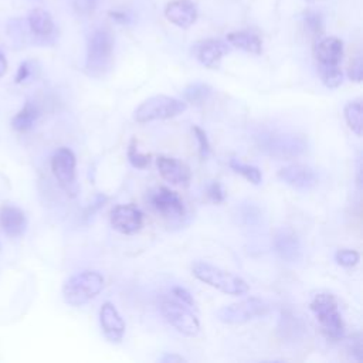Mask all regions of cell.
<instances>
[{"label":"cell","instance_id":"37","mask_svg":"<svg viewBox=\"0 0 363 363\" xmlns=\"http://www.w3.org/2000/svg\"><path fill=\"white\" fill-rule=\"evenodd\" d=\"M6 71H7V60L0 51V77H3L6 74Z\"/></svg>","mask_w":363,"mask_h":363},{"label":"cell","instance_id":"38","mask_svg":"<svg viewBox=\"0 0 363 363\" xmlns=\"http://www.w3.org/2000/svg\"><path fill=\"white\" fill-rule=\"evenodd\" d=\"M306 1H311V3H315V1H322V0H306Z\"/></svg>","mask_w":363,"mask_h":363},{"label":"cell","instance_id":"23","mask_svg":"<svg viewBox=\"0 0 363 363\" xmlns=\"http://www.w3.org/2000/svg\"><path fill=\"white\" fill-rule=\"evenodd\" d=\"M211 92H213V88L208 84L193 82L184 88L183 98H184V102L200 105L210 98Z\"/></svg>","mask_w":363,"mask_h":363},{"label":"cell","instance_id":"31","mask_svg":"<svg viewBox=\"0 0 363 363\" xmlns=\"http://www.w3.org/2000/svg\"><path fill=\"white\" fill-rule=\"evenodd\" d=\"M347 350H349L350 356H352L356 362H362L363 346H362V335H360V333L352 335V337L349 339V343H347Z\"/></svg>","mask_w":363,"mask_h":363},{"label":"cell","instance_id":"28","mask_svg":"<svg viewBox=\"0 0 363 363\" xmlns=\"http://www.w3.org/2000/svg\"><path fill=\"white\" fill-rule=\"evenodd\" d=\"M303 27L305 30L313 35V37H319L323 31V18L319 13L316 11H312V10H308L305 14H303Z\"/></svg>","mask_w":363,"mask_h":363},{"label":"cell","instance_id":"33","mask_svg":"<svg viewBox=\"0 0 363 363\" xmlns=\"http://www.w3.org/2000/svg\"><path fill=\"white\" fill-rule=\"evenodd\" d=\"M172 294L174 295V298L182 302L183 305L189 306V308H196V301L193 298V295L183 286H173Z\"/></svg>","mask_w":363,"mask_h":363},{"label":"cell","instance_id":"39","mask_svg":"<svg viewBox=\"0 0 363 363\" xmlns=\"http://www.w3.org/2000/svg\"><path fill=\"white\" fill-rule=\"evenodd\" d=\"M0 248H1V247H0Z\"/></svg>","mask_w":363,"mask_h":363},{"label":"cell","instance_id":"3","mask_svg":"<svg viewBox=\"0 0 363 363\" xmlns=\"http://www.w3.org/2000/svg\"><path fill=\"white\" fill-rule=\"evenodd\" d=\"M309 306L325 336L330 340H340L345 335V322L336 298L329 292H319L313 296Z\"/></svg>","mask_w":363,"mask_h":363},{"label":"cell","instance_id":"30","mask_svg":"<svg viewBox=\"0 0 363 363\" xmlns=\"http://www.w3.org/2000/svg\"><path fill=\"white\" fill-rule=\"evenodd\" d=\"M194 136H196V140H197V145H199V155L200 157L204 160L208 157L210 155V142H208V138H207V133L204 132V129H201L200 126L194 125L191 128Z\"/></svg>","mask_w":363,"mask_h":363},{"label":"cell","instance_id":"27","mask_svg":"<svg viewBox=\"0 0 363 363\" xmlns=\"http://www.w3.org/2000/svg\"><path fill=\"white\" fill-rule=\"evenodd\" d=\"M150 157H152L150 155L140 153L138 150V142L135 138H132L129 142V146H128V159H129L130 164L136 169H145L149 166Z\"/></svg>","mask_w":363,"mask_h":363},{"label":"cell","instance_id":"16","mask_svg":"<svg viewBox=\"0 0 363 363\" xmlns=\"http://www.w3.org/2000/svg\"><path fill=\"white\" fill-rule=\"evenodd\" d=\"M281 180L298 190H311L316 186L318 177L315 172L305 164H289L278 172Z\"/></svg>","mask_w":363,"mask_h":363},{"label":"cell","instance_id":"21","mask_svg":"<svg viewBox=\"0 0 363 363\" xmlns=\"http://www.w3.org/2000/svg\"><path fill=\"white\" fill-rule=\"evenodd\" d=\"M227 41L242 51L251 52V54H261L262 51V41L261 38L251 33V31H233L227 34Z\"/></svg>","mask_w":363,"mask_h":363},{"label":"cell","instance_id":"22","mask_svg":"<svg viewBox=\"0 0 363 363\" xmlns=\"http://www.w3.org/2000/svg\"><path fill=\"white\" fill-rule=\"evenodd\" d=\"M40 116V111L35 104L27 102L13 118H11V128L17 132H27L33 128L35 121Z\"/></svg>","mask_w":363,"mask_h":363},{"label":"cell","instance_id":"5","mask_svg":"<svg viewBox=\"0 0 363 363\" xmlns=\"http://www.w3.org/2000/svg\"><path fill=\"white\" fill-rule=\"evenodd\" d=\"M187 108V102L167 96L155 95L145 99L133 112V119L138 123H147L152 121H163L174 118L183 113Z\"/></svg>","mask_w":363,"mask_h":363},{"label":"cell","instance_id":"15","mask_svg":"<svg viewBox=\"0 0 363 363\" xmlns=\"http://www.w3.org/2000/svg\"><path fill=\"white\" fill-rule=\"evenodd\" d=\"M272 245L281 259L286 262H296L302 257V245L295 233L288 228H281L275 233Z\"/></svg>","mask_w":363,"mask_h":363},{"label":"cell","instance_id":"26","mask_svg":"<svg viewBox=\"0 0 363 363\" xmlns=\"http://www.w3.org/2000/svg\"><path fill=\"white\" fill-rule=\"evenodd\" d=\"M230 167L241 174L244 179H247L250 183L252 184H259L262 180V173L257 166H251V164H244L241 162H238V159H231L230 160Z\"/></svg>","mask_w":363,"mask_h":363},{"label":"cell","instance_id":"29","mask_svg":"<svg viewBox=\"0 0 363 363\" xmlns=\"http://www.w3.org/2000/svg\"><path fill=\"white\" fill-rule=\"evenodd\" d=\"M359 259H360V254L354 250L343 248V250H337L335 252V261L345 268L354 267L359 262Z\"/></svg>","mask_w":363,"mask_h":363},{"label":"cell","instance_id":"35","mask_svg":"<svg viewBox=\"0 0 363 363\" xmlns=\"http://www.w3.org/2000/svg\"><path fill=\"white\" fill-rule=\"evenodd\" d=\"M30 75V64L28 62H23L16 74V82H23L24 79H27Z\"/></svg>","mask_w":363,"mask_h":363},{"label":"cell","instance_id":"4","mask_svg":"<svg viewBox=\"0 0 363 363\" xmlns=\"http://www.w3.org/2000/svg\"><path fill=\"white\" fill-rule=\"evenodd\" d=\"M104 288V277L96 271H81L62 285V298L71 306H81L94 299Z\"/></svg>","mask_w":363,"mask_h":363},{"label":"cell","instance_id":"25","mask_svg":"<svg viewBox=\"0 0 363 363\" xmlns=\"http://www.w3.org/2000/svg\"><path fill=\"white\" fill-rule=\"evenodd\" d=\"M319 75L326 88L335 89L343 81V74L339 65H319Z\"/></svg>","mask_w":363,"mask_h":363},{"label":"cell","instance_id":"9","mask_svg":"<svg viewBox=\"0 0 363 363\" xmlns=\"http://www.w3.org/2000/svg\"><path fill=\"white\" fill-rule=\"evenodd\" d=\"M109 221L121 234H135L143 225V213L133 204H118L111 210Z\"/></svg>","mask_w":363,"mask_h":363},{"label":"cell","instance_id":"7","mask_svg":"<svg viewBox=\"0 0 363 363\" xmlns=\"http://www.w3.org/2000/svg\"><path fill=\"white\" fill-rule=\"evenodd\" d=\"M269 311V305L257 296L245 298L240 302L225 305L216 311V316L220 322L228 325H240L255 318H261L267 315Z\"/></svg>","mask_w":363,"mask_h":363},{"label":"cell","instance_id":"1","mask_svg":"<svg viewBox=\"0 0 363 363\" xmlns=\"http://www.w3.org/2000/svg\"><path fill=\"white\" fill-rule=\"evenodd\" d=\"M191 272L199 281L227 295L242 296L250 291V285L247 284L245 279L208 262H203V261L194 262L191 267Z\"/></svg>","mask_w":363,"mask_h":363},{"label":"cell","instance_id":"34","mask_svg":"<svg viewBox=\"0 0 363 363\" xmlns=\"http://www.w3.org/2000/svg\"><path fill=\"white\" fill-rule=\"evenodd\" d=\"M349 78L354 82H360L363 78V62H362V57H356L353 60V62L349 67V72H347Z\"/></svg>","mask_w":363,"mask_h":363},{"label":"cell","instance_id":"2","mask_svg":"<svg viewBox=\"0 0 363 363\" xmlns=\"http://www.w3.org/2000/svg\"><path fill=\"white\" fill-rule=\"evenodd\" d=\"M113 58V38L108 30H95L86 47L85 69L94 78H102L112 67Z\"/></svg>","mask_w":363,"mask_h":363},{"label":"cell","instance_id":"18","mask_svg":"<svg viewBox=\"0 0 363 363\" xmlns=\"http://www.w3.org/2000/svg\"><path fill=\"white\" fill-rule=\"evenodd\" d=\"M313 54L319 65H339L343 57V43L337 37H318Z\"/></svg>","mask_w":363,"mask_h":363},{"label":"cell","instance_id":"8","mask_svg":"<svg viewBox=\"0 0 363 363\" xmlns=\"http://www.w3.org/2000/svg\"><path fill=\"white\" fill-rule=\"evenodd\" d=\"M160 313L164 320L173 326L179 333L194 337L200 332V322L196 315L189 309V306L183 305L179 301L166 299L160 303Z\"/></svg>","mask_w":363,"mask_h":363},{"label":"cell","instance_id":"14","mask_svg":"<svg viewBox=\"0 0 363 363\" xmlns=\"http://www.w3.org/2000/svg\"><path fill=\"white\" fill-rule=\"evenodd\" d=\"M156 166H157L160 176L172 184L187 186L191 179L190 167L184 162H182L176 157L157 156Z\"/></svg>","mask_w":363,"mask_h":363},{"label":"cell","instance_id":"19","mask_svg":"<svg viewBox=\"0 0 363 363\" xmlns=\"http://www.w3.org/2000/svg\"><path fill=\"white\" fill-rule=\"evenodd\" d=\"M0 225L9 237H20L27 225L24 213L14 206H4L0 210Z\"/></svg>","mask_w":363,"mask_h":363},{"label":"cell","instance_id":"10","mask_svg":"<svg viewBox=\"0 0 363 363\" xmlns=\"http://www.w3.org/2000/svg\"><path fill=\"white\" fill-rule=\"evenodd\" d=\"M77 159L69 147H58L51 157V170L61 186L69 189L75 182Z\"/></svg>","mask_w":363,"mask_h":363},{"label":"cell","instance_id":"36","mask_svg":"<svg viewBox=\"0 0 363 363\" xmlns=\"http://www.w3.org/2000/svg\"><path fill=\"white\" fill-rule=\"evenodd\" d=\"M159 362H162V363H180V362H186V359L180 354H176V353H164L162 357H159Z\"/></svg>","mask_w":363,"mask_h":363},{"label":"cell","instance_id":"12","mask_svg":"<svg viewBox=\"0 0 363 363\" xmlns=\"http://www.w3.org/2000/svg\"><path fill=\"white\" fill-rule=\"evenodd\" d=\"M152 207L167 218H182L184 216V206L176 191L160 186L150 194Z\"/></svg>","mask_w":363,"mask_h":363},{"label":"cell","instance_id":"13","mask_svg":"<svg viewBox=\"0 0 363 363\" xmlns=\"http://www.w3.org/2000/svg\"><path fill=\"white\" fill-rule=\"evenodd\" d=\"M230 51L227 43L218 38L203 40L193 47V54L197 61L207 68H218L221 58Z\"/></svg>","mask_w":363,"mask_h":363},{"label":"cell","instance_id":"17","mask_svg":"<svg viewBox=\"0 0 363 363\" xmlns=\"http://www.w3.org/2000/svg\"><path fill=\"white\" fill-rule=\"evenodd\" d=\"M164 16L174 26L189 28L197 20V9L190 0H172L164 7Z\"/></svg>","mask_w":363,"mask_h":363},{"label":"cell","instance_id":"32","mask_svg":"<svg viewBox=\"0 0 363 363\" xmlns=\"http://www.w3.org/2000/svg\"><path fill=\"white\" fill-rule=\"evenodd\" d=\"M207 196L216 204L223 203L225 200V191H224L221 183L220 182H211L207 186Z\"/></svg>","mask_w":363,"mask_h":363},{"label":"cell","instance_id":"11","mask_svg":"<svg viewBox=\"0 0 363 363\" xmlns=\"http://www.w3.org/2000/svg\"><path fill=\"white\" fill-rule=\"evenodd\" d=\"M99 323L101 329L104 332V336L111 342V343H121L126 325L125 320L122 319L121 313L118 312L116 306L112 302H104L101 309H99Z\"/></svg>","mask_w":363,"mask_h":363},{"label":"cell","instance_id":"20","mask_svg":"<svg viewBox=\"0 0 363 363\" xmlns=\"http://www.w3.org/2000/svg\"><path fill=\"white\" fill-rule=\"evenodd\" d=\"M28 26L31 33L38 38H50L55 33L54 21L43 9H34L28 14Z\"/></svg>","mask_w":363,"mask_h":363},{"label":"cell","instance_id":"6","mask_svg":"<svg viewBox=\"0 0 363 363\" xmlns=\"http://www.w3.org/2000/svg\"><path fill=\"white\" fill-rule=\"evenodd\" d=\"M258 147L271 157L288 160L305 152L306 140L299 135L267 132L258 136Z\"/></svg>","mask_w":363,"mask_h":363},{"label":"cell","instance_id":"24","mask_svg":"<svg viewBox=\"0 0 363 363\" xmlns=\"http://www.w3.org/2000/svg\"><path fill=\"white\" fill-rule=\"evenodd\" d=\"M362 102L359 99L347 102L343 108L345 121L347 126L352 129V132H354L357 136L362 135Z\"/></svg>","mask_w":363,"mask_h":363}]
</instances>
